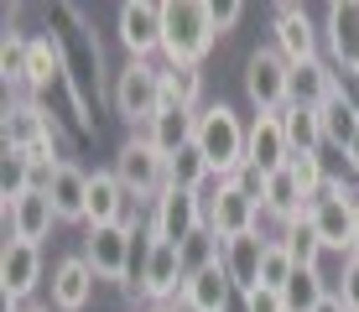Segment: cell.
Segmentation results:
<instances>
[{"label":"cell","instance_id":"48","mask_svg":"<svg viewBox=\"0 0 359 312\" xmlns=\"http://www.w3.org/2000/svg\"><path fill=\"white\" fill-rule=\"evenodd\" d=\"M21 312H53V307H32V302H27V307H21Z\"/></svg>","mask_w":359,"mask_h":312},{"label":"cell","instance_id":"38","mask_svg":"<svg viewBox=\"0 0 359 312\" xmlns=\"http://www.w3.org/2000/svg\"><path fill=\"white\" fill-rule=\"evenodd\" d=\"M292 177H297V187L307 193V203H313V198L333 182L328 167H323V156H292Z\"/></svg>","mask_w":359,"mask_h":312},{"label":"cell","instance_id":"19","mask_svg":"<svg viewBox=\"0 0 359 312\" xmlns=\"http://www.w3.org/2000/svg\"><path fill=\"white\" fill-rule=\"evenodd\" d=\"M47 198L57 208V224H83L89 219V172L79 161H63L53 172V182H47Z\"/></svg>","mask_w":359,"mask_h":312},{"label":"cell","instance_id":"31","mask_svg":"<svg viewBox=\"0 0 359 312\" xmlns=\"http://www.w3.org/2000/svg\"><path fill=\"white\" fill-rule=\"evenodd\" d=\"M63 73H68V62H63V47H57V36H53V32L32 36V99L47 94L57 79H63Z\"/></svg>","mask_w":359,"mask_h":312},{"label":"cell","instance_id":"44","mask_svg":"<svg viewBox=\"0 0 359 312\" xmlns=\"http://www.w3.org/2000/svg\"><path fill=\"white\" fill-rule=\"evenodd\" d=\"M344 161H349V172H359V130H354V141H349V151H344Z\"/></svg>","mask_w":359,"mask_h":312},{"label":"cell","instance_id":"9","mask_svg":"<svg viewBox=\"0 0 359 312\" xmlns=\"http://www.w3.org/2000/svg\"><path fill=\"white\" fill-rule=\"evenodd\" d=\"M115 177L126 182V193L135 198V203H156L167 187V156L151 146V135H130L126 146L115 151Z\"/></svg>","mask_w":359,"mask_h":312},{"label":"cell","instance_id":"20","mask_svg":"<svg viewBox=\"0 0 359 312\" xmlns=\"http://www.w3.org/2000/svg\"><path fill=\"white\" fill-rule=\"evenodd\" d=\"M94 266L83 255H68L53 266V312H83L94 297Z\"/></svg>","mask_w":359,"mask_h":312},{"label":"cell","instance_id":"14","mask_svg":"<svg viewBox=\"0 0 359 312\" xmlns=\"http://www.w3.org/2000/svg\"><path fill=\"white\" fill-rule=\"evenodd\" d=\"M42 281V245H27V240H6V255H0V292L6 302H21L36 292Z\"/></svg>","mask_w":359,"mask_h":312},{"label":"cell","instance_id":"15","mask_svg":"<svg viewBox=\"0 0 359 312\" xmlns=\"http://www.w3.org/2000/svg\"><path fill=\"white\" fill-rule=\"evenodd\" d=\"M245 161L261 167L266 177L292 167V146H287V130H281V115H255L250 120V135H245Z\"/></svg>","mask_w":359,"mask_h":312},{"label":"cell","instance_id":"29","mask_svg":"<svg viewBox=\"0 0 359 312\" xmlns=\"http://www.w3.org/2000/svg\"><path fill=\"white\" fill-rule=\"evenodd\" d=\"M328 297H333V286H328V276H323V266H318V271H302V266H297L292 281L281 286V302H287V312H318Z\"/></svg>","mask_w":359,"mask_h":312},{"label":"cell","instance_id":"12","mask_svg":"<svg viewBox=\"0 0 359 312\" xmlns=\"http://www.w3.org/2000/svg\"><path fill=\"white\" fill-rule=\"evenodd\" d=\"M271 47H276L281 57L292 62H313L323 57V32L313 27V16H307V6H276V16H271Z\"/></svg>","mask_w":359,"mask_h":312},{"label":"cell","instance_id":"10","mask_svg":"<svg viewBox=\"0 0 359 312\" xmlns=\"http://www.w3.org/2000/svg\"><path fill=\"white\" fill-rule=\"evenodd\" d=\"M203 193H177V187H162V198L146 214V234L162 245H188L198 229H203Z\"/></svg>","mask_w":359,"mask_h":312},{"label":"cell","instance_id":"40","mask_svg":"<svg viewBox=\"0 0 359 312\" xmlns=\"http://www.w3.org/2000/svg\"><path fill=\"white\" fill-rule=\"evenodd\" d=\"M234 182H240V187H245V193H250V198H255V203H261V198H266V182H271V177H266V172H261V167H250V161H245V167H240V172H234Z\"/></svg>","mask_w":359,"mask_h":312},{"label":"cell","instance_id":"43","mask_svg":"<svg viewBox=\"0 0 359 312\" xmlns=\"http://www.w3.org/2000/svg\"><path fill=\"white\" fill-rule=\"evenodd\" d=\"M224 312H250V297H245V292H234L229 302H224Z\"/></svg>","mask_w":359,"mask_h":312},{"label":"cell","instance_id":"1","mask_svg":"<svg viewBox=\"0 0 359 312\" xmlns=\"http://www.w3.org/2000/svg\"><path fill=\"white\" fill-rule=\"evenodd\" d=\"M53 36H57V47H63V62H68L73 89L89 99V104L109 99L115 79H109V68H104V47H99L89 16H83L79 6H53Z\"/></svg>","mask_w":359,"mask_h":312},{"label":"cell","instance_id":"22","mask_svg":"<svg viewBox=\"0 0 359 312\" xmlns=\"http://www.w3.org/2000/svg\"><path fill=\"white\" fill-rule=\"evenodd\" d=\"M266 250H271V234H240V240H229L224 245V271H229V281H234V292H255L261 286V260H266Z\"/></svg>","mask_w":359,"mask_h":312},{"label":"cell","instance_id":"7","mask_svg":"<svg viewBox=\"0 0 359 312\" xmlns=\"http://www.w3.org/2000/svg\"><path fill=\"white\" fill-rule=\"evenodd\" d=\"M182 286H188V276H182L177 245H162V240H151V234H146V245H141V271H135V281L126 286V292L146 297L151 307H167V302H177V297H182Z\"/></svg>","mask_w":359,"mask_h":312},{"label":"cell","instance_id":"21","mask_svg":"<svg viewBox=\"0 0 359 312\" xmlns=\"http://www.w3.org/2000/svg\"><path fill=\"white\" fill-rule=\"evenodd\" d=\"M328 62H359V0H333L323 16Z\"/></svg>","mask_w":359,"mask_h":312},{"label":"cell","instance_id":"46","mask_svg":"<svg viewBox=\"0 0 359 312\" xmlns=\"http://www.w3.org/2000/svg\"><path fill=\"white\" fill-rule=\"evenodd\" d=\"M151 312H193V307H188V302L177 297V302H167V307H151Z\"/></svg>","mask_w":359,"mask_h":312},{"label":"cell","instance_id":"34","mask_svg":"<svg viewBox=\"0 0 359 312\" xmlns=\"http://www.w3.org/2000/svg\"><path fill=\"white\" fill-rule=\"evenodd\" d=\"M27 193H36V161L27 151H6L0 156V203H16Z\"/></svg>","mask_w":359,"mask_h":312},{"label":"cell","instance_id":"39","mask_svg":"<svg viewBox=\"0 0 359 312\" xmlns=\"http://www.w3.org/2000/svg\"><path fill=\"white\" fill-rule=\"evenodd\" d=\"M333 292L344 297V307H349V312H359V255L344 260V271H339V281H333Z\"/></svg>","mask_w":359,"mask_h":312},{"label":"cell","instance_id":"45","mask_svg":"<svg viewBox=\"0 0 359 312\" xmlns=\"http://www.w3.org/2000/svg\"><path fill=\"white\" fill-rule=\"evenodd\" d=\"M318 312H349V307H344V297H339V292H333V297H328V302H323V307H318Z\"/></svg>","mask_w":359,"mask_h":312},{"label":"cell","instance_id":"27","mask_svg":"<svg viewBox=\"0 0 359 312\" xmlns=\"http://www.w3.org/2000/svg\"><path fill=\"white\" fill-rule=\"evenodd\" d=\"M328 99H333V62H328V57L297 62V68H292V104L323 109Z\"/></svg>","mask_w":359,"mask_h":312},{"label":"cell","instance_id":"32","mask_svg":"<svg viewBox=\"0 0 359 312\" xmlns=\"http://www.w3.org/2000/svg\"><path fill=\"white\" fill-rule=\"evenodd\" d=\"M177 255H182V276L193 281V276H203V271L224 266V240H219V234L203 224V229H198L188 245H177Z\"/></svg>","mask_w":359,"mask_h":312},{"label":"cell","instance_id":"41","mask_svg":"<svg viewBox=\"0 0 359 312\" xmlns=\"http://www.w3.org/2000/svg\"><path fill=\"white\" fill-rule=\"evenodd\" d=\"M245 297H250V312H287L281 292H271V286H255V292H245Z\"/></svg>","mask_w":359,"mask_h":312},{"label":"cell","instance_id":"5","mask_svg":"<svg viewBox=\"0 0 359 312\" xmlns=\"http://www.w3.org/2000/svg\"><path fill=\"white\" fill-rule=\"evenodd\" d=\"M354 208H359V193L344 177H333L323 193L307 203V219H313L318 240H323V250H339L344 260L354 255Z\"/></svg>","mask_w":359,"mask_h":312},{"label":"cell","instance_id":"26","mask_svg":"<svg viewBox=\"0 0 359 312\" xmlns=\"http://www.w3.org/2000/svg\"><path fill=\"white\" fill-rule=\"evenodd\" d=\"M281 130H287V146L292 156H323V120H318V109L307 104H287L281 109Z\"/></svg>","mask_w":359,"mask_h":312},{"label":"cell","instance_id":"23","mask_svg":"<svg viewBox=\"0 0 359 312\" xmlns=\"http://www.w3.org/2000/svg\"><path fill=\"white\" fill-rule=\"evenodd\" d=\"M261 214H266V219H276L281 229H287V224H297V219H307V193H302V187H297L292 167H287V172H276V177L266 182Z\"/></svg>","mask_w":359,"mask_h":312},{"label":"cell","instance_id":"33","mask_svg":"<svg viewBox=\"0 0 359 312\" xmlns=\"http://www.w3.org/2000/svg\"><path fill=\"white\" fill-rule=\"evenodd\" d=\"M162 104L203 109V68H162Z\"/></svg>","mask_w":359,"mask_h":312},{"label":"cell","instance_id":"24","mask_svg":"<svg viewBox=\"0 0 359 312\" xmlns=\"http://www.w3.org/2000/svg\"><path fill=\"white\" fill-rule=\"evenodd\" d=\"M193 130H198V109H172V104H162V115L146 125V135L162 156H177L182 146H193Z\"/></svg>","mask_w":359,"mask_h":312},{"label":"cell","instance_id":"8","mask_svg":"<svg viewBox=\"0 0 359 312\" xmlns=\"http://www.w3.org/2000/svg\"><path fill=\"white\" fill-rule=\"evenodd\" d=\"M245 94H250L255 115H281L292 104V62L271 42L245 57Z\"/></svg>","mask_w":359,"mask_h":312},{"label":"cell","instance_id":"11","mask_svg":"<svg viewBox=\"0 0 359 312\" xmlns=\"http://www.w3.org/2000/svg\"><path fill=\"white\" fill-rule=\"evenodd\" d=\"M83 260L94 266L99 281H120L130 286V260H135V224H104V229H89L83 240Z\"/></svg>","mask_w":359,"mask_h":312},{"label":"cell","instance_id":"47","mask_svg":"<svg viewBox=\"0 0 359 312\" xmlns=\"http://www.w3.org/2000/svg\"><path fill=\"white\" fill-rule=\"evenodd\" d=\"M354 255H359V208H354Z\"/></svg>","mask_w":359,"mask_h":312},{"label":"cell","instance_id":"37","mask_svg":"<svg viewBox=\"0 0 359 312\" xmlns=\"http://www.w3.org/2000/svg\"><path fill=\"white\" fill-rule=\"evenodd\" d=\"M292 271H297V260L287 255V245H281V240H271L266 260H261V286H271V292H281V286L292 281Z\"/></svg>","mask_w":359,"mask_h":312},{"label":"cell","instance_id":"17","mask_svg":"<svg viewBox=\"0 0 359 312\" xmlns=\"http://www.w3.org/2000/svg\"><path fill=\"white\" fill-rule=\"evenodd\" d=\"M53 224H57V208H53V198H47V187H36V193L6 203V240L42 245L47 234H53Z\"/></svg>","mask_w":359,"mask_h":312},{"label":"cell","instance_id":"3","mask_svg":"<svg viewBox=\"0 0 359 312\" xmlns=\"http://www.w3.org/2000/svg\"><path fill=\"white\" fill-rule=\"evenodd\" d=\"M245 135H250V125H245L234 109L219 99V104H203L198 109V130H193V146L208 156V167H214V177H234V172L245 167Z\"/></svg>","mask_w":359,"mask_h":312},{"label":"cell","instance_id":"30","mask_svg":"<svg viewBox=\"0 0 359 312\" xmlns=\"http://www.w3.org/2000/svg\"><path fill=\"white\" fill-rule=\"evenodd\" d=\"M229 297H234V281H229L224 266L203 271V276H193L188 286H182V302H188L193 312H224Z\"/></svg>","mask_w":359,"mask_h":312},{"label":"cell","instance_id":"6","mask_svg":"<svg viewBox=\"0 0 359 312\" xmlns=\"http://www.w3.org/2000/svg\"><path fill=\"white\" fill-rule=\"evenodd\" d=\"M203 219H208V229L229 245V240H240V234H255L266 214L234 177H214V187L203 193Z\"/></svg>","mask_w":359,"mask_h":312},{"label":"cell","instance_id":"18","mask_svg":"<svg viewBox=\"0 0 359 312\" xmlns=\"http://www.w3.org/2000/svg\"><path fill=\"white\" fill-rule=\"evenodd\" d=\"M130 203H135V198L126 193V182L115 177V167L89 172V219H83V229H104V224H130Z\"/></svg>","mask_w":359,"mask_h":312},{"label":"cell","instance_id":"2","mask_svg":"<svg viewBox=\"0 0 359 312\" xmlns=\"http://www.w3.org/2000/svg\"><path fill=\"white\" fill-rule=\"evenodd\" d=\"M219 47L214 6L203 0H167L162 6V68H203Z\"/></svg>","mask_w":359,"mask_h":312},{"label":"cell","instance_id":"16","mask_svg":"<svg viewBox=\"0 0 359 312\" xmlns=\"http://www.w3.org/2000/svg\"><path fill=\"white\" fill-rule=\"evenodd\" d=\"M53 135V115L42 99H6V151H36Z\"/></svg>","mask_w":359,"mask_h":312},{"label":"cell","instance_id":"42","mask_svg":"<svg viewBox=\"0 0 359 312\" xmlns=\"http://www.w3.org/2000/svg\"><path fill=\"white\" fill-rule=\"evenodd\" d=\"M240 16H245L240 0H219V6H214V27H219V36H229V27H234Z\"/></svg>","mask_w":359,"mask_h":312},{"label":"cell","instance_id":"4","mask_svg":"<svg viewBox=\"0 0 359 312\" xmlns=\"http://www.w3.org/2000/svg\"><path fill=\"white\" fill-rule=\"evenodd\" d=\"M109 109H115L126 125H151L162 115V68L146 57H130L126 68L115 73V89H109Z\"/></svg>","mask_w":359,"mask_h":312},{"label":"cell","instance_id":"36","mask_svg":"<svg viewBox=\"0 0 359 312\" xmlns=\"http://www.w3.org/2000/svg\"><path fill=\"white\" fill-rule=\"evenodd\" d=\"M276 240L287 245V255H292L302 271H318V260L328 255L323 240H318V229H313V219H297V224H287V229H281Z\"/></svg>","mask_w":359,"mask_h":312},{"label":"cell","instance_id":"13","mask_svg":"<svg viewBox=\"0 0 359 312\" xmlns=\"http://www.w3.org/2000/svg\"><path fill=\"white\" fill-rule=\"evenodd\" d=\"M115 32H120V47L130 57H146L151 62L162 53V6L156 0H126L115 11Z\"/></svg>","mask_w":359,"mask_h":312},{"label":"cell","instance_id":"25","mask_svg":"<svg viewBox=\"0 0 359 312\" xmlns=\"http://www.w3.org/2000/svg\"><path fill=\"white\" fill-rule=\"evenodd\" d=\"M0 79H6L11 99L32 94V36L27 32H6V42H0Z\"/></svg>","mask_w":359,"mask_h":312},{"label":"cell","instance_id":"28","mask_svg":"<svg viewBox=\"0 0 359 312\" xmlns=\"http://www.w3.org/2000/svg\"><path fill=\"white\" fill-rule=\"evenodd\" d=\"M167 187H177V193H208V187H214L208 156L198 151V146H182L177 156H167Z\"/></svg>","mask_w":359,"mask_h":312},{"label":"cell","instance_id":"35","mask_svg":"<svg viewBox=\"0 0 359 312\" xmlns=\"http://www.w3.org/2000/svg\"><path fill=\"white\" fill-rule=\"evenodd\" d=\"M318 120H323V141L333 146V151H349V141H354V130H359V109L349 104V99L333 94L328 104L318 109Z\"/></svg>","mask_w":359,"mask_h":312}]
</instances>
